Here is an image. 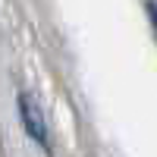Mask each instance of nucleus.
<instances>
[{
    "mask_svg": "<svg viewBox=\"0 0 157 157\" xmlns=\"http://www.w3.org/2000/svg\"><path fill=\"white\" fill-rule=\"evenodd\" d=\"M19 113H22V123L29 129V135L41 148H47V154H50V138H47V129H44V116H41V110H38L32 94H19Z\"/></svg>",
    "mask_w": 157,
    "mask_h": 157,
    "instance_id": "1",
    "label": "nucleus"
},
{
    "mask_svg": "<svg viewBox=\"0 0 157 157\" xmlns=\"http://www.w3.org/2000/svg\"><path fill=\"white\" fill-rule=\"evenodd\" d=\"M148 13H151V19H154V32H157V3H151Z\"/></svg>",
    "mask_w": 157,
    "mask_h": 157,
    "instance_id": "2",
    "label": "nucleus"
}]
</instances>
